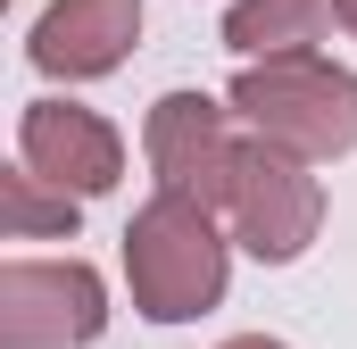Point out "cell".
Masks as SVG:
<instances>
[{
	"mask_svg": "<svg viewBox=\"0 0 357 349\" xmlns=\"http://www.w3.org/2000/svg\"><path fill=\"white\" fill-rule=\"evenodd\" d=\"M142 42V0H50L25 59L42 75H67V84H91V75H116Z\"/></svg>",
	"mask_w": 357,
	"mask_h": 349,
	"instance_id": "52a82bcc",
	"label": "cell"
},
{
	"mask_svg": "<svg viewBox=\"0 0 357 349\" xmlns=\"http://www.w3.org/2000/svg\"><path fill=\"white\" fill-rule=\"evenodd\" d=\"M17 167H33L42 183H59L75 200H100L125 174V142H116L108 117H91L75 100H25V117H17Z\"/></svg>",
	"mask_w": 357,
	"mask_h": 349,
	"instance_id": "5b68a950",
	"label": "cell"
},
{
	"mask_svg": "<svg viewBox=\"0 0 357 349\" xmlns=\"http://www.w3.org/2000/svg\"><path fill=\"white\" fill-rule=\"evenodd\" d=\"M258 142L291 150V158H341L357 150V75L316 59V50H291V59H258L233 75V100H225Z\"/></svg>",
	"mask_w": 357,
	"mask_h": 349,
	"instance_id": "7a4b0ae2",
	"label": "cell"
},
{
	"mask_svg": "<svg viewBox=\"0 0 357 349\" xmlns=\"http://www.w3.org/2000/svg\"><path fill=\"white\" fill-rule=\"evenodd\" d=\"M333 17H341V25H349V34H357V0H333Z\"/></svg>",
	"mask_w": 357,
	"mask_h": 349,
	"instance_id": "8fae6325",
	"label": "cell"
},
{
	"mask_svg": "<svg viewBox=\"0 0 357 349\" xmlns=\"http://www.w3.org/2000/svg\"><path fill=\"white\" fill-rule=\"evenodd\" d=\"M75 216H84V200L59 191V183H42L33 167L0 174V233L8 242H75Z\"/></svg>",
	"mask_w": 357,
	"mask_h": 349,
	"instance_id": "9c48e42d",
	"label": "cell"
},
{
	"mask_svg": "<svg viewBox=\"0 0 357 349\" xmlns=\"http://www.w3.org/2000/svg\"><path fill=\"white\" fill-rule=\"evenodd\" d=\"M108 333V291L84 258L0 266V349H84Z\"/></svg>",
	"mask_w": 357,
	"mask_h": 349,
	"instance_id": "277c9868",
	"label": "cell"
},
{
	"mask_svg": "<svg viewBox=\"0 0 357 349\" xmlns=\"http://www.w3.org/2000/svg\"><path fill=\"white\" fill-rule=\"evenodd\" d=\"M125 283L150 325H191L225 299V233L199 200L150 191L125 225Z\"/></svg>",
	"mask_w": 357,
	"mask_h": 349,
	"instance_id": "6da1fadb",
	"label": "cell"
},
{
	"mask_svg": "<svg viewBox=\"0 0 357 349\" xmlns=\"http://www.w3.org/2000/svg\"><path fill=\"white\" fill-rule=\"evenodd\" d=\"M225 117H233V108H216L208 91H167V100L150 108L142 150H150L158 191L199 200V208H216V200H225V174H233V150H241Z\"/></svg>",
	"mask_w": 357,
	"mask_h": 349,
	"instance_id": "8992f818",
	"label": "cell"
},
{
	"mask_svg": "<svg viewBox=\"0 0 357 349\" xmlns=\"http://www.w3.org/2000/svg\"><path fill=\"white\" fill-rule=\"evenodd\" d=\"M225 349H282V341H266V333H241V341H225Z\"/></svg>",
	"mask_w": 357,
	"mask_h": 349,
	"instance_id": "30bf717a",
	"label": "cell"
},
{
	"mask_svg": "<svg viewBox=\"0 0 357 349\" xmlns=\"http://www.w3.org/2000/svg\"><path fill=\"white\" fill-rule=\"evenodd\" d=\"M324 25H333V0H233L225 8V50H241L258 67V59L307 50Z\"/></svg>",
	"mask_w": 357,
	"mask_h": 349,
	"instance_id": "ba28073f",
	"label": "cell"
},
{
	"mask_svg": "<svg viewBox=\"0 0 357 349\" xmlns=\"http://www.w3.org/2000/svg\"><path fill=\"white\" fill-rule=\"evenodd\" d=\"M216 208L233 216V242L258 266L307 258V242L324 233V183L307 174V158L274 150L258 133L233 150V174H225V200H216Z\"/></svg>",
	"mask_w": 357,
	"mask_h": 349,
	"instance_id": "3957f363",
	"label": "cell"
}]
</instances>
